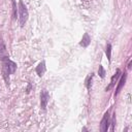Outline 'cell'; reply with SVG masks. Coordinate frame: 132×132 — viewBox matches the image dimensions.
<instances>
[{"instance_id": "cell-1", "label": "cell", "mask_w": 132, "mask_h": 132, "mask_svg": "<svg viewBox=\"0 0 132 132\" xmlns=\"http://www.w3.org/2000/svg\"><path fill=\"white\" fill-rule=\"evenodd\" d=\"M16 69V64L11 61L9 58L2 61V76L6 82V85H9V75L13 74Z\"/></svg>"}, {"instance_id": "cell-2", "label": "cell", "mask_w": 132, "mask_h": 132, "mask_svg": "<svg viewBox=\"0 0 132 132\" xmlns=\"http://www.w3.org/2000/svg\"><path fill=\"white\" fill-rule=\"evenodd\" d=\"M29 13H28V9L26 7V5L24 4V2L22 0L19 1V21H20V26L24 27V25L26 24L27 20H28Z\"/></svg>"}, {"instance_id": "cell-3", "label": "cell", "mask_w": 132, "mask_h": 132, "mask_svg": "<svg viewBox=\"0 0 132 132\" xmlns=\"http://www.w3.org/2000/svg\"><path fill=\"white\" fill-rule=\"evenodd\" d=\"M110 125V120H109V112L106 111L101 120V123H100V130L102 132H106L108 130V127Z\"/></svg>"}, {"instance_id": "cell-4", "label": "cell", "mask_w": 132, "mask_h": 132, "mask_svg": "<svg viewBox=\"0 0 132 132\" xmlns=\"http://www.w3.org/2000/svg\"><path fill=\"white\" fill-rule=\"evenodd\" d=\"M48 99H50L48 92L46 90H42L41 93H40V107H41V109H43V110L46 109Z\"/></svg>"}, {"instance_id": "cell-5", "label": "cell", "mask_w": 132, "mask_h": 132, "mask_svg": "<svg viewBox=\"0 0 132 132\" xmlns=\"http://www.w3.org/2000/svg\"><path fill=\"white\" fill-rule=\"evenodd\" d=\"M9 56H8V53H7V50H6V45L3 41L2 38H0V61H4L6 59H8Z\"/></svg>"}, {"instance_id": "cell-6", "label": "cell", "mask_w": 132, "mask_h": 132, "mask_svg": "<svg viewBox=\"0 0 132 132\" xmlns=\"http://www.w3.org/2000/svg\"><path fill=\"white\" fill-rule=\"evenodd\" d=\"M121 76V70L120 69H117V71H116V73L112 75V77H111V79H110V84H109V86L108 87H106V89H105V91H109L114 85H116V81L118 80V78Z\"/></svg>"}, {"instance_id": "cell-7", "label": "cell", "mask_w": 132, "mask_h": 132, "mask_svg": "<svg viewBox=\"0 0 132 132\" xmlns=\"http://www.w3.org/2000/svg\"><path fill=\"white\" fill-rule=\"evenodd\" d=\"M126 78H127V73L126 72H124L123 73V75L121 76V79L119 80V84H118V87H117V89H116V93H114V97L116 96H118V94L120 93V91H121V89L124 87V85H125V82H126Z\"/></svg>"}, {"instance_id": "cell-8", "label": "cell", "mask_w": 132, "mask_h": 132, "mask_svg": "<svg viewBox=\"0 0 132 132\" xmlns=\"http://www.w3.org/2000/svg\"><path fill=\"white\" fill-rule=\"evenodd\" d=\"M90 42H91V37L89 36L88 33H85L84 36H82V38H81V41L79 42V44H80L82 47H87V46L90 44Z\"/></svg>"}, {"instance_id": "cell-9", "label": "cell", "mask_w": 132, "mask_h": 132, "mask_svg": "<svg viewBox=\"0 0 132 132\" xmlns=\"http://www.w3.org/2000/svg\"><path fill=\"white\" fill-rule=\"evenodd\" d=\"M45 72V62L42 61L38 64V66L36 67V73L38 74V76H42L43 73Z\"/></svg>"}, {"instance_id": "cell-10", "label": "cell", "mask_w": 132, "mask_h": 132, "mask_svg": "<svg viewBox=\"0 0 132 132\" xmlns=\"http://www.w3.org/2000/svg\"><path fill=\"white\" fill-rule=\"evenodd\" d=\"M105 55H106V57H107V60L110 61V59H111V44H110V43H107V44H106Z\"/></svg>"}, {"instance_id": "cell-11", "label": "cell", "mask_w": 132, "mask_h": 132, "mask_svg": "<svg viewBox=\"0 0 132 132\" xmlns=\"http://www.w3.org/2000/svg\"><path fill=\"white\" fill-rule=\"evenodd\" d=\"M98 74H99V76L102 77V78L105 77V69L103 68L102 65H99V68H98Z\"/></svg>"}, {"instance_id": "cell-12", "label": "cell", "mask_w": 132, "mask_h": 132, "mask_svg": "<svg viewBox=\"0 0 132 132\" xmlns=\"http://www.w3.org/2000/svg\"><path fill=\"white\" fill-rule=\"evenodd\" d=\"M16 11H18V8H16L15 0H12V16H13V19H16Z\"/></svg>"}, {"instance_id": "cell-13", "label": "cell", "mask_w": 132, "mask_h": 132, "mask_svg": "<svg viewBox=\"0 0 132 132\" xmlns=\"http://www.w3.org/2000/svg\"><path fill=\"white\" fill-rule=\"evenodd\" d=\"M93 76H94V73H91V75L88 77V79H87V88L88 89H90L91 88V81H92V78H93Z\"/></svg>"}, {"instance_id": "cell-14", "label": "cell", "mask_w": 132, "mask_h": 132, "mask_svg": "<svg viewBox=\"0 0 132 132\" xmlns=\"http://www.w3.org/2000/svg\"><path fill=\"white\" fill-rule=\"evenodd\" d=\"M111 130L113 131L114 130V125H116V113H113V117H112V121H111Z\"/></svg>"}, {"instance_id": "cell-15", "label": "cell", "mask_w": 132, "mask_h": 132, "mask_svg": "<svg viewBox=\"0 0 132 132\" xmlns=\"http://www.w3.org/2000/svg\"><path fill=\"white\" fill-rule=\"evenodd\" d=\"M128 68H129V69L131 68V60L129 61V64H128Z\"/></svg>"}]
</instances>
